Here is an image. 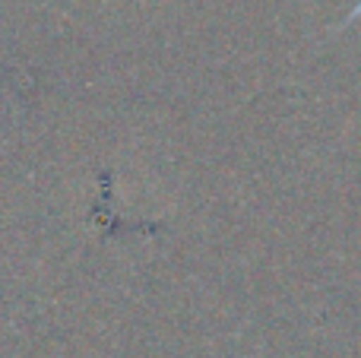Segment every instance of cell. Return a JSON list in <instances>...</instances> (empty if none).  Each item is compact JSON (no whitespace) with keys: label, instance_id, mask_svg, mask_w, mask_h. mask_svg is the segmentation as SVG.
<instances>
[{"label":"cell","instance_id":"6da1fadb","mask_svg":"<svg viewBox=\"0 0 361 358\" xmlns=\"http://www.w3.org/2000/svg\"><path fill=\"white\" fill-rule=\"evenodd\" d=\"M358 19H361V0H358V4H355V6H352V10H349V13H345V16H343V19H339V23H336V25H330V35H336V32H345V29H349V25H355V23H358Z\"/></svg>","mask_w":361,"mask_h":358}]
</instances>
